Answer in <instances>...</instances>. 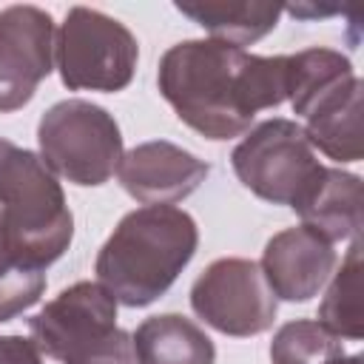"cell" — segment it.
Listing matches in <instances>:
<instances>
[{
	"mask_svg": "<svg viewBox=\"0 0 364 364\" xmlns=\"http://www.w3.org/2000/svg\"><path fill=\"white\" fill-rule=\"evenodd\" d=\"M80 364H139V358H136L131 333H122L111 347H105L102 353H97V355H91Z\"/></svg>",
	"mask_w": 364,
	"mask_h": 364,
	"instance_id": "obj_21",
	"label": "cell"
},
{
	"mask_svg": "<svg viewBox=\"0 0 364 364\" xmlns=\"http://www.w3.org/2000/svg\"><path fill=\"white\" fill-rule=\"evenodd\" d=\"M37 350L60 364H80L111 347L125 330L117 327V299L100 282H74L28 318Z\"/></svg>",
	"mask_w": 364,
	"mask_h": 364,
	"instance_id": "obj_7",
	"label": "cell"
},
{
	"mask_svg": "<svg viewBox=\"0 0 364 364\" xmlns=\"http://www.w3.org/2000/svg\"><path fill=\"white\" fill-rule=\"evenodd\" d=\"M230 165L250 193L293 210L324 173V165L316 159L301 125L284 117L253 125L233 148Z\"/></svg>",
	"mask_w": 364,
	"mask_h": 364,
	"instance_id": "obj_6",
	"label": "cell"
},
{
	"mask_svg": "<svg viewBox=\"0 0 364 364\" xmlns=\"http://www.w3.org/2000/svg\"><path fill=\"white\" fill-rule=\"evenodd\" d=\"M296 213L301 225L321 233L327 242L355 239L361 230V176L324 165V173Z\"/></svg>",
	"mask_w": 364,
	"mask_h": 364,
	"instance_id": "obj_13",
	"label": "cell"
},
{
	"mask_svg": "<svg viewBox=\"0 0 364 364\" xmlns=\"http://www.w3.org/2000/svg\"><path fill=\"white\" fill-rule=\"evenodd\" d=\"M344 364H361V355H347V361Z\"/></svg>",
	"mask_w": 364,
	"mask_h": 364,
	"instance_id": "obj_23",
	"label": "cell"
},
{
	"mask_svg": "<svg viewBox=\"0 0 364 364\" xmlns=\"http://www.w3.org/2000/svg\"><path fill=\"white\" fill-rule=\"evenodd\" d=\"M267 287L282 301H310L336 270V250L307 225L284 228L267 239L259 262Z\"/></svg>",
	"mask_w": 364,
	"mask_h": 364,
	"instance_id": "obj_11",
	"label": "cell"
},
{
	"mask_svg": "<svg viewBox=\"0 0 364 364\" xmlns=\"http://www.w3.org/2000/svg\"><path fill=\"white\" fill-rule=\"evenodd\" d=\"M347 353L338 336L313 318H296L276 330L270 364H344Z\"/></svg>",
	"mask_w": 364,
	"mask_h": 364,
	"instance_id": "obj_18",
	"label": "cell"
},
{
	"mask_svg": "<svg viewBox=\"0 0 364 364\" xmlns=\"http://www.w3.org/2000/svg\"><path fill=\"white\" fill-rule=\"evenodd\" d=\"M37 145L46 168L80 188L105 185L125 154L114 114L88 100L54 102L40 117Z\"/></svg>",
	"mask_w": 364,
	"mask_h": 364,
	"instance_id": "obj_4",
	"label": "cell"
},
{
	"mask_svg": "<svg viewBox=\"0 0 364 364\" xmlns=\"http://www.w3.org/2000/svg\"><path fill=\"white\" fill-rule=\"evenodd\" d=\"M350 77H355L353 63L336 48L313 46L287 54V100L293 105V114L304 117L321 94Z\"/></svg>",
	"mask_w": 364,
	"mask_h": 364,
	"instance_id": "obj_16",
	"label": "cell"
},
{
	"mask_svg": "<svg viewBox=\"0 0 364 364\" xmlns=\"http://www.w3.org/2000/svg\"><path fill=\"white\" fill-rule=\"evenodd\" d=\"M43 290H46V273L23 270L14 264L3 239V225H0V324L34 307Z\"/></svg>",
	"mask_w": 364,
	"mask_h": 364,
	"instance_id": "obj_19",
	"label": "cell"
},
{
	"mask_svg": "<svg viewBox=\"0 0 364 364\" xmlns=\"http://www.w3.org/2000/svg\"><path fill=\"white\" fill-rule=\"evenodd\" d=\"M134 338L139 364H213L216 347L210 336L179 313H159L145 318Z\"/></svg>",
	"mask_w": 364,
	"mask_h": 364,
	"instance_id": "obj_15",
	"label": "cell"
},
{
	"mask_svg": "<svg viewBox=\"0 0 364 364\" xmlns=\"http://www.w3.org/2000/svg\"><path fill=\"white\" fill-rule=\"evenodd\" d=\"M9 145H11V142H9V139H0V159H3V154H6V151H9Z\"/></svg>",
	"mask_w": 364,
	"mask_h": 364,
	"instance_id": "obj_22",
	"label": "cell"
},
{
	"mask_svg": "<svg viewBox=\"0 0 364 364\" xmlns=\"http://www.w3.org/2000/svg\"><path fill=\"white\" fill-rule=\"evenodd\" d=\"M304 136L310 148H318L327 159L358 162L364 156L361 142V80L350 77L321 94L304 114Z\"/></svg>",
	"mask_w": 364,
	"mask_h": 364,
	"instance_id": "obj_12",
	"label": "cell"
},
{
	"mask_svg": "<svg viewBox=\"0 0 364 364\" xmlns=\"http://www.w3.org/2000/svg\"><path fill=\"white\" fill-rule=\"evenodd\" d=\"M199 228L173 205H142L119 219L97 253V282L125 307H148L191 264Z\"/></svg>",
	"mask_w": 364,
	"mask_h": 364,
	"instance_id": "obj_2",
	"label": "cell"
},
{
	"mask_svg": "<svg viewBox=\"0 0 364 364\" xmlns=\"http://www.w3.org/2000/svg\"><path fill=\"white\" fill-rule=\"evenodd\" d=\"M318 324L333 336L358 341L364 336V310H361V239L355 236L341 267L330 276L324 299L318 304Z\"/></svg>",
	"mask_w": 364,
	"mask_h": 364,
	"instance_id": "obj_17",
	"label": "cell"
},
{
	"mask_svg": "<svg viewBox=\"0 0 364 364\" xmlns=\"http://www.w3.org/2000/svg\"><path fill=\"white\" fill-rule=\"evenodd\" d=\"M210 173V165L196 154L168 139L139 142L122 154L117 179L139 205H173L188 199Z\"/></svg>",
	"mask_w": 364,
	"mask_h": 364,
	"instance_id": "obj_10",
	"label": "cell"
},
{
	"mask_svg": "<svg viewBox=\"0 0 364 364\" xmlns=\"http://www.w3.org/2000/svg\"><path fill=\"white\" fill-rule=\"evenodd\" d=\"M57 28L46 9H0V114L31 102L37 85L54 71Z\"/></svg>",
	"mask_w": 364,
	"mask_h": 364,
	"instance_id": "obj_9",
	"label": "cell"
},
{
	"mask_svg": "<svg viewBox=\"0 0 364 364\" xmlns=\"http://www.w3.org/2000/svg\"><path fill=\"white\" fill-rule=\"evenodd\" d=\"M0 225L14 264L37 273H46L74 239L63 185L40 154L14 142L0 159Z\"/></svg>",
	"mask_w": 364,
	"mask_h": 364,
	"instance_id": "obj_3",
	"label": "cell"
},
{
	"mask_svg": "<svg viewBox=\"0 0 364 364\" xmlns=\"http://www.w3.org/2000/svg\"><path fill=\"white\" fill-rule=\"evenodd\" d=\"M176 11L202 26L210 40L245 48L270 34L284 11L279 3L262 0H176Z\"/></svg>",
	"mask_w": 364,
	"mask_h": 364,
	"instance_id": "obj_14",
	"label": "cell"
},
{
	"mask_svg": "<svg viewBox=\"0 0 364 364\" xmlns=\"http://www.w3.org/2000/svg\"><path fill=\"white\" fill-rule=\"evenodd\" d=\"M193 313L222 336L250 338L273 327L276 296L259 262L225 256L210 262L191 287Z\"/></svg>",
	"mask_w": 364,
	"mask_h": 364,
	"instance_id": "obj_8",
	"label": "cell"
},
{
	"mask_svg": "<svg viewBox=\"0 0 364 364\" xmlns=\"http://www.w3.org/2000/svg\"><path fill=\"white\" fill-rule=\"evenodd\" d=\"M0 364H43V353L26 336H0Z\"/></svg>",
	"mask_w": 364,
	"mask_h": 364,
	"instance_id": "obj_20",
	"label": "cell"
},
{
	"mask_svg": "<svg viewBox=\"0 0 364 364\" xmlns=\"http://www.w3.org/2000/svg\"><path fill=\"white\" fill-rule=\"evenodd\" d=\"M156 85L188 128L222 142L247 134L259 111L287 100V54L259 57L210 37L182 40L162 54Z\"/></svg>",
	"mask_w": 364,
	"mask_h": 364,
	"instance_id": "obj_1",
	"label": "cell"
},
{
	"mask_svg": "<svg viewBox=\"0 0 364 364\" xmlns=\"http://www.w3.org/2000/svg\"><path fill=\"white\" fill-rule=\"evenodd\" d=\"M136 60V37L105 11L74 6L57 28L54 63L68 91L117 94L131 85Z\"/></svg>",
	"mask_w": 364,
	"mask_h": 364,
	"instance_id": "obj_5",
	"label": "cell"
}]
</instances>
